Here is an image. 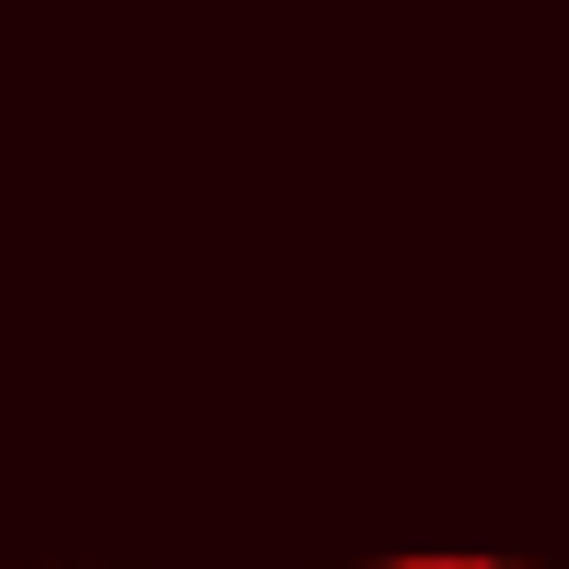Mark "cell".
<instances>
[{
	"label": "cell",
	"mask_w": 569,
	"mask_h": 569,
	"mask_svg": "<svg viewBox=\"0 0 569 569\" xmlns=\"http://www.w3.org/2000/svg\"><path fill=\"white\" fill-rule=\"evenodd\" d=\"M360 569H535V558H360Z\"/></svg>",
	"instance_id": "6da1fadb"
}]
</instances>
